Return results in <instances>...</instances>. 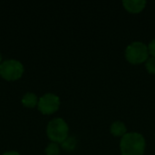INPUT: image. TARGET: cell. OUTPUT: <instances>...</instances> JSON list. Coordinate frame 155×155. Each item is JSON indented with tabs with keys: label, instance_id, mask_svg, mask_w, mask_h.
Segmentation results:
<instances>
[{
	"label": "cell",
	"instance_id": "6da1fadb",
	"mask_svg": "<svg viewBox=\"0 0 155 155\" xmlns=\"http://www.w3.org/2000/svg\"><path fill=\"white\" fill-rule=\"evenodd\" d=\"M146 142L144 137L138 133H127L120 142L122 155H143Z\"/></svg>",
	"mask_w": 155,
	"mask_h": 155
},
{
	"label": "cell",
	"instance_id": "7a4b0ae2",
	"mask_svg": "<svg viewBox=\"0 0 155 155\" xmlns=\"http://www.w3.org/2000/svg\"><path fill=\"white\" fill-rule=\"evenodd\" d=\"M46 135L52 143L61 144L69 136V126L63 118H54L46 125Z\"/></svg>",
	"mask_w": 155,
	"mask_h": 155
},
{
	"label": "cell",
	"instance_id": "3957f363",
	"mask_svg": "<svg viewBox=\"0 0 155 155\" xmlns=\"http://www.w3.org/2000/svg\"><path fill=\"white\" fill-rule=\"evenodd\" d=\"M25 74L24 64L16 59H6L0 64V78L7 82H15Z\"/></svg>",
	"mask_w": 155,
	"mask_h": 155
},
{
	"label": "cell",
	"instance_id": "277c9868",
	"mask_svg": "<svg viewBox=\"0 0 155 155\" xmlns=\"http://www.w3.org/2000/svg\"><path fill=\"white\" fill-rule=\"evenodd\" d=\"M125 58L133 64H143L149 58L148 46L143 42H133L125 49Z\"/></svg>",
	"mask_w": 155,
	"mask_h": 155
},
{
	"label": "cell",
	"instance_id": "5b68a950",
	"mask_svg": "<svg viewBox=\"0 0 155 155\" xmlns=\"http://www.w3.org/2000/svg\"><path fill=\"white\" fill-rule=\"evenodd\" d=\"M60 104V98L56 94L46 93L39 98L37 109L44 115H51L59 110Z\"/></svg>",
	"mask_w": 155,
	"mask_h": 155
},
{
	"label": "cell",
	"instance_id": "8992f818",
	"mask_svg": "<svg viewBox=\"0 0 155 155\" xmlns=\"http://www.w3.org/2000/svg\"><path fill=\"white\" fill-rule=\"evenodd\" d=\"M123 5L127 10L129 13L132 14H138L142 12L145 5H146V1L144 0H124L123 2Z\"/></svg>",
	"mask_w": 155,
	"mask_h": 155
},
{
	"label": "cell",
	"instance_id": "52a82bcc",
	"mask_svg": "<svg viewBox=\"0 0 155 155\" xmlns=\"http://www.w3.org/2000/svg\"><path fill=\"white\" fill-rule=\"evenodd\" d=\"M38 101H39V98L37 97V95L35 93L27 92L23 95V97L21 99V104L25 108L34 109V108L37 107Z\"/></svg>",
	"mask_w": 155,
	"mask_h": 155
},
{
	"label": "cell",
	"instance_id": "ba28073f",
	"mask_svg": "<svg viewBox=\"0 0 155 155\" xmlns=\"http://www.w3.org/2000/svg\"><path fill=\"white\" fill-rule=\"evenodd\" d=\"M110 132L115 137H123L127 134V128L123 122L116 121L112 124L110 127Z\"/></svg>",
	"mask_w": 155,
	"mask_h": 155
},
{
	"label": "cell",
	"instance_id": "9c48e42d",
	"mask_svg": "<svg viewBox=\"0 0 155 155\" xmlns=\"http://www.w3.org/2000/svg\"><path fill=\"white\" fill-rule=\"evenodd\" d=\"M77 146V139L74 136H68L62 143L61 147L66 152H73Z\"/></svg>",
	"mask_w": 155,
	"mask_h": 155
},
{
	"label": "cell",
	"instance_id": "30bf717a",
	"mask_svg": "<svg viewBox=\"0 0 155 155\" xmlns=\"http://www.w3.org/2000/svg\"><path fill=\"white\" fill-rule=\"evenodd\" d=\"M45 155H60L61 153V148L58 143H50L47 144V146L45 149Z\"/></svg>",
	"mask_w": 155,
	"mask_h": 155
},
{
	"label": "cell",
	"instance_id": "8fae6325",
	"mask_svg": "<svg viewBox=\"0 0 155 155\" xmlns=\"http://www.w3.org/2000/svg\"><path fill=\"white\" fill-rule=\"evenodd\" d=\"M145 68L149 74H155V57H149L145 62Z\"/></svg>",
	"mask_w": 155,
	"mask_h": 155
},
{
	"label": "cell",
	"instance_id": "7c38bea8",
	"mask_svg": "<svg viewBox=\"0 0 155 155\" xmlns=\"http://www.w3.org/2000/svg\"><path fill=\"white\" fill-rule=\"evenodd\" d=\"M148 51H149V54L153 55V57H155V39L152 40L150 44L148 45Z\"/></svg>",
	"mask_w": 155,
	"mask_h": 155
},
{
	"label": "cell",
	"instance_id": "4fadbf2b",
	"mask_svg": "<svg viewBox=\"0 0 155 155\" xmlns=\"http://www.w3.org/2000/svg\"><path fill=\"white\" fill-rule=\"evenodd\" d=\"M2 155H21L17 151H7V152H5Z\"/></svg>",
	"mask_w": 155,
	"mask_h": 155
},
{
	"label": "cell",
	"instance_id": "5bb4252c",
	"mask_svg": "<svg viewBox=\"0 0 155 155\" xmlns=\"http://www.w3.org/2000/svg\"><path fill=\"white\" fill-rule=\"evenodd\" d=\"M2 62H3V56H2V54L0 53V64H2Z\"/></svg>",
	"mask_w": 155,
	"mask_h": 155
}]
</instances>
